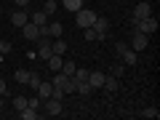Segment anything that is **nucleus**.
<instances>
[{
    "mask_svg": "<svg viewBox=\"0 0 160 120\" xmlns=\"http://www.w3.org/2000/svg\"><path fill=\"white\" fill-rule=\"evenodd\" d=\"M19 118H22V120H38L40 112H38V109H32V107H24V109H19Z\"/></svg>",
    "mask_w": 160,
    "mask_h": 120,
    "instance_id": "obj_14",
    "label": "nucleus"
},
{
    "mask_svg": "<svg viewBox=\"0 0 160 120\" xmlns=\"http://www.w3.org/2000/svg\"><path fill=\"white\" fill-rule=\"evenodd\" d=\"M104 88H107V91H118L120 88V83H118V78H115V75H109V78H104Z\"/></svg>",
    "mask_w": 160,
    "mask_h": 120,
    "instance_id": "obj_19",
    "label": "nucleus"
},
{
    "mask_svg": "<svg viewBox=\"0 0 160 120\" xmlns=\"http://www.w3.org/2000/svg\"><path fill=\"white\" fill-rule=\"evenodd\" d=\"M13 3H16L19 8H27V6H29V0H13Z\"/></svg>",
    "mask_w": 160,
    "mask_h": 120,
    "instance_id": "obj_34",
    "label": "nucleus"
},
{
    "mask_svg": "<svg viewBox=\"0 0 160 120\" xmlns=\"http://www.w3.org/2000/svg\"><path fill=\"white\" fill-rule=\"evenodd\" d=\"M104 78H107L104 72H88V83H91V88H104Z\"/></svg>",
    "mask_w": 160,
    "mask_h": 120,
    "instance_id": "obj_11",
    "label": "nucleus"
},
{
    "mask_svg": "<svg viewBox=\"0 0 160 120\" xmlns=\"http://www.w3.org/2000/svg\"><path fill=\"white\" fill-rule=\"evenodd\" d=\"M75 88H78L75 78H67V86H64V93H75Z\"/></svg>",
    "mask_w": 160,
    "mask_h": 120,
    "instance_id": "obj_28",
    "label": "nucleus"
},
{
    "mask_svg": "<svg viewBox=\"0 0 160 120\" xmlns=\"http://www.w3.org/2000/svg\"><path fill=\"white\" fill-rule=\"evenodd\" d=\"M96 22V13L91 11V8H80V11H75V24H78V27H91V24Z\"/></svg>",
    "mask_w": 160,
    "mask_h": 120,
    "instance_id": "obj_2",
    "label": "nucleus"
},
{
    "mask_svg": "<svg viewBox=\"0 0 160 120\" xmlns=\"http://www.w3.org/2000/svg\"><path fill=\"white\" fill-rule=\"evenodd\" d=\"M13 78H16V83H27V80H29V69H16Z\"/></svg>",
    "mask_w": 160,
    "mask_h": 120,
    "instance_id": "obj_25",
    "label": "nucleus"
},
{
    "mask_svg": "<svg viewBox=\"0 0 160 120\" xmlns=\"http://www.w3.org/2000/svg\"><path fill=\"white\" fill-rule=\"evenodd\" d=\"M147 43H149V35H144V32H136L133 29V51H142V48H147Z\"/></svg>",
    "mask_w": 160,
    "mask_h": 120,
    "instance_id": "obj_8",
    "label": "nucleus"
},
{
    "mask_svg": "<svg viewBox=\"0 0 160 120\" xmlns=\"http://www.w3.org/2000/svg\"><path fill=\"white\" fill-rule=\"evenodd\" d=\"M27 22H29V13L24 11V8H19V11L11 13V24H13V27H24Z\"/></svg>",
    "mask_w": 160,
    "mask_h": 120,
    "instance_id": "obj_6",
    "label": "nucleus"
},
{
    "mask_svg": "<svg viewBox=\"0 0 160 120\" xmlns=\"http://www.w3.org/2000/svg\"><path fill=\"white\" fill-rule=\"evenodd\" d=\"M91 83H88V80H80L78 83V88H75V93H80V96H91Z\"/></svg>",
    "mask_w": 160,
    "mask_h": 120,
    "instance_id": "obj_16",
    "label": "nucleus"
},
{
    "mask_svg": "<svg viewBox=\"0 0 160 120\" xmlns=\"http://www.w3.org/2000/svg\"><path fill=\"white\" fill-rule=\"evenodd\" d=\"M144 16H152V8H149V3H139V6L133 8L131 22H136V19H144Z\"/></svg>",
    "mask_w": 160,
    "mask_h": 120,
    "instance_id": "obj_9",
    "label": "nucleus"
},
{
    "mask_svg": "<svg viewBox=\"0 0 160 120\" xmlns=\"http://www.w3.org/2000/svg\"><path fill=\"white\" fill-rule=\"evenodd\" d=\"M35 43H38V59H43V62H46V59L53 53V48H51V43H53V40L43 35V38H38Z\"/></svg>",
    "mask_w": 160,
    "mask_h": 120,
    "instance_id": "obj_3",
    "label": "nucleus"
},
{
    "mask_svg": "<svg viewBox=\"0 0 160 120\" xmlns=\"http://www.w3.org/2000/svg\"><path fill=\"white\" fill-rule=\"evenodd\" d=\"M0 11H3V8H0Z\"/></svg>",
    "mask_w": 160,
    "mask_h": 120,
    "instance_id": "obj_37",
    "label": "nucleus"
},
{
    "mask_svg": "<svg viewBox=\"0 0 160 120\" xmlns=\"http://www.w3.org/2000/svg\"><path fill=\"white\" fill-rule=\"evenodd\" d=\"M123 3H126V0H123Z\"/></svg>",
    "mask_w": 160,
    "mask_h": 120,
    "instance_id": "obj_38",
    "label": "nucleus"
},
{
    "mask_svg": "<svg viewBox=\"0 0 160 120\" xmlns=\"http://www.w3.org/2000/svg\"><path fill=\"white\" fill-rule=\"evenodd\" d=\"M51 93H53V83L51 80H43V83L38 86V96L46 102V99H51Z\"/></svg>",
    "mask_w": 160,
    "mask_h": 120,
    "instance_id": "obj_10",
    "label": "nucleus"
},
{
    "mask_svg": "<svg viewBox=\"0 0 160 120\" xmlns=\"http://www.w3.org/2000/svg\"><path fill=\"white\" fill-rule=\"evenodd\" d=\"M43 109H46V115L48 118H56V115H62L64 112V107H62V99H46V102H43Z\"/></svg>",
    "mask_w": 160,
    "mask_h": 120,
    "instance_id": "obj_4",
    "label": "nucleus"
},
{
    "mask_svg": "<svg viewBox=\"0 0 160 120\" xmlns=\"http://www.w3.org/2000/svg\"><path fill=\"white\" fill-rule=\"evenodd\" d=\"M123 72H126V64H115V67H112V75H115V78H123Z\"/></svg>",
    "mask_w": 160,
    "mask_h": 120,
    "instance_id": "obj_31",
    "label": "nucleus"
},
{
    "mask_svg": "<svg viewBox=\"0 0 160 120\" xmlns=\"http://www.w3.org/2000/svg\"><path fill=\"white\" fill-rule=\"evenodd\" d=\"M56 8H59L56 0H46V3H43V11H46L48 16H51V13H56Z\"/></svg>",
    "mask_w": 160,
    "mask_h": 120,
    "instance_id": "obj_23",
    "label": "nucleus"
},
{
    "mask_svg": "<svg viewBox=\"0 0 160 120\" xmlns=\"http://www.w3.org/2000/svg\"><path fill=\"white\" fill-rule=\"evenodd\" d=\"M46 62H48V67H51L53 72H59V69H62V62H64V59L59 56V53H51V56H48Z\"/></svg>",
    "mask_w": 160,
    "mask_h": 120,
    "instance_id": "obj_15",
    "label": "nucleus"
},
{
    "mask_svg": "<svg viewBox=\"0 0 160 120\" xmlns=\"http://www.w3.org/2000/svg\"><path fill=\"white\" fill-rule=\"evenodd\" d=\"M75 69H78V64H75V62H62V69H59V72H64V75H69V78H72Z\"/></svg>",
    "mask_w": 160,
    "mask_h": 120,
    "instance_id": "obj_21",
    "label": "nucleus"
},
{
    "mask_svg": "<svg viewBox=\"0 0 160 120\" xmlns=\"http://www.w3.org/2000/svg\"><path fill=\"white\" fill-rule=\"evenodd\" d=\"M11 43H8V40H0V56H6V53H11Z\"/></svg>",
    "mask_w": 160,
    "mask_h": 120,
    "instance_id": "obj_29",
    "label": "nucleus"
},
{
    "mask_svg": "<svg viewBox=\"0 0 160 120\" xmlns=\"http://www.w3.org/2000/svg\"><path fill=\"white\" fill-rule=\"evenodd\" d=\"M24 107H29V104H27V96H13V109L19 112V109H24Z\"/></svg>",
    "mask_w": 160,
    "mask_h": 120,
    "instance_id": "obj_24",
    "label": "nucleus"
},
{
    "mask_svg": "<svg viewBox=\"0 0 160 120\" xmlns=\"http://www.w3.org/2000/svg\"><path fill=\"white\" fill-rule=\"evenodd\" d=\"M51 48H53V53H59V56H64V53H67V43H64L62 38H56L51 43Z\"/></svg>",
    "mask_w": 160,
    "mask_h": 120,
    "instance_id": "obj_18",
    "label": "nucleus"
},
{
    "mask_svg": "<svg viewBox=\"0 0 160 120\" xmlns=\"http://www.w3.org/2000/svg\"><path fill=\"white\" fill-rule=\"evenodd\" d=\"M139 115H142V118H149V120H152V118H158V109H155V107H147V109H142V112H139Z\"/></svg>",
    "mask_w": 160,
    "mask_h": 120,
    "instance_id": "obj_27",
    "label": "nucleus"
},
{
    "mask_svg": "<svg viewBox=\"0 0 160 120\" xmlns=\"http://www.w3.org/2000/svg\"><path fill=\"white\" fill-rule=\"evenodd\" d=\"M40 83H43V78H40V75H35V72H29V80H27V86L32 88V91H38V86Z\"/></svg>",
    "mask_w": 160,
    "mask_h": 120,
    "instance_id": "obj_22",
    "label": "nucleus"
},
{
    "mask_svg": "<svg viewBox=\"0 0 160 120\" xmlns=\"http://www.w3.org/2000/svg\"><path fill=\"white\" fill-rule=\"evenodd\" d=\"M29 22H32V24H38V27H46V24H48V13L43 11V8H40V11H35L32 16H29Z\"/></svg>",
    "mask_w": 160,
    "mask_h": 120,
    "instance_id": "obj_12",
    "label": "nucleus"
},
{
    "mask_svg": "<svg viewBox=\"0 0 160 120\" xmlns=\"http://www.w3.org/2000/svg\"><path fill=\"white\" fill-rule=\"evenodd\" d=\"M27 104H29L32 109H40V107H43V99H40V96H35V99H27Z\"/></svg>",
    "mask_w": 160,
    "mask_h": 120,
    "instance_id": "obj_30",
    "label": "nucleus"
},
{
    "mask_svg": "<svg viewBox=\"0 0 160 120\" xmlns=\"http://www.w3.org/2000/svg\"><path fill=\"white\" fill-rule=\"evenodd\" d=\"M22 35H24V40L35 43V40L40 38V27H38V24H32V22H27V24L22 27Z\"/></svg>",
    "mask_w": 160,
    "mask_h": 120,
    "instance_id": "obj_5",
    "label": "nucleus"
},
{
    "mask_svg": "<svg viewBox=\"0 0 160 120\" xmlns=\"http://www.w3.org/2000/svg\"><path fill=\"white\" fill-rule=\"evenodd\" d=\"M120 59H123V64H126V67H133V64H136V51H133V48H126V51L120 53Z\"/></svg>",
    "mask_w": 160,
    "mask_h": 120,
    "instance_id": "obj_13",
    "label": "nucleus"
},
{
    "mask_svg": "<svg viewBox=\"0 0 160 120\" xmlns=\"http://www.w3.org/2000/svg\"><path fill=\"white\" fill-rule=\"evenodd\" d=\"M126 43H123V40H118V43H115V53H118V56H120V53H123V51H126Z\"/></svg>",
    "mask_w": 160,
    "mask_h": 120,
    "instance_id": "obj_33",
    "label": "nucleus"
},
{
    "mask_svg": "<svg viewBox=\"0 0 160 120\" xmlns=\"http://www.w3.org/2000/svg\"><path fill=\"white\" fill-rule=\"evenodd\" d=\"M0 16H3V11H0Z\"/></svg>",
    "mask_w": 160,
    "mask_h": 120,
    "instance_id": "obj_36",
    "label": "nucleus"
},
{
    "mask_svg": "<svg viewBox=\"0 0 160 120\" xmlns=\"http://www.w3.org/2000/svg\"><path fill=\"white\" fill-rule=\"evenodd\" d=\"M67 78H69V75H64V72H56V78L51 80V83H53V88H62V91H64V86H67Z\"/></svg>",
    "mask_w": 160,
    "mask_h": 120,
    "instance_id": "obj_20",
    "label": "nucleus"
},
{
    "mask_svg": "<svg viewBox=\"0 0 160 120\" xmlns=\"http://www.w3.org/2000/svg\"><path fill=\"white\" fill-rule=\"evenodd\" d=\"M133 29H136V32H144V35H152L155 29H158V19H155V16L136 19V22H133Z\"/></svg>",
    "mask_w": 160,
    "mask_h": 120,
    "instance_id": "obj_1",
    "label": "nucleus"
},
{
    "mask_svg": "<svg viewBox=\"0 0 160 120\" xmlns=\"http://www.w3.org/2000/svg\"><path fill=\"white\" fill-rule=\"evenodd\" d=\"M91 27L99 32V40H102V38H107V32H109V22H107L104 16H96V22H93Z\"/></svg>",
    "mask_w": 160,
    "mask_h": 120,
    "instance_id": "obj_7",
    "label": "nucleus"
},
{
    "mask_svg": "<svg viewBox=\"0 0 160 120\" xmlns=\"http://www.w3.org/2000/svg\"><path fill=\"white\" fill-rule=\"evenodd\" d=\"M8 96V86H6V80L0 78V99H6Z\"/></svg>",
    "mask_w": 160,
    "mask_h": 120,
    "instance_id": "obj_32",
    "label": "nucleus"
},
{
    "mask_svg": "<svg viewBox=\"0 0 160 120\" xmlns=\"http://www.w3.org/2000/svg\"><path fill=\"white\" fill-rule=\"evenodd\" d=\"M72 78H75V83H80V80H88V69H80V67H78Z\"/></svg>",
    "mask_w": 160,
    "mask_h": 120,
    "instance_id": "obj_26",
    "label": "nucleus"
},
{
    "mask_svg": "<svg viewBox=\"0 0 160 120\" xmlns=\"http://www.w3.org/2000/svg\"><path fill=\"white\" fill-rule=\"evenodd\" d=\"M59 6H64L67 8V11H80V8H83V0H62V3H59Z\"/></svg>",
    "mask_w": 160,
    "mask_h": 120,
    "instance_id": "obj_17",
    "label": "nucleus"
},
{
    "mask_svg": "<svg viewBox=\"0 0 160 120\" xmlns=\"http://www.w3.org/2000/svg\"><path fill=\"white\" fill-rule=\"evenodd\" d=\"M0 107H3V99H0Z\"/></svg>",
    "mask_w": 160,
    "mask_h": 120,
    "instance_id": "obj_35",
    "label": "nucleus"
}]
</instances>
